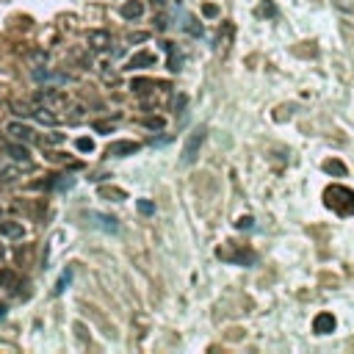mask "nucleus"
<instances>
[{"label":"nucleus","instance_id":"obj_1","mask_svg":"<svg viewBox=\"0 0 354 354\" xmlns=\"http://www.w3.org/2000/svg\"><path fill=\"white\" fill-rule=\"evenodd\" d=\"M324 200L335 213L340 216H351L354 213V191L351 188H343V186H329L324 191Z\"/></svg>","mask_w":354,"mask_h":354},{"label":"nucleus","instance_id":"obj_2","mask_svg":"<svg viewBox=\"0 0 354 354\" xmlns=\"http://www.w3.org/2000/svg\"><path fill=\"white\" fill-rule=\"evenodd\" d=\"M202 144H205V127H196V130H191L188 133V139H186V144H183V163L186 166H191V163L196 161V155H200V149H202Z\"/></svg>","mask_w":354,"mask_h":354},{"label":"nucleus","instance_id":"obj_3","mask_svg":"<svg viewBox=\"0 0 354 354\" xmlns=\"http://www.w3.org/2000/svg\"><path fill=\"white\" fill-rule=\"evenodd\" d=\"M33 103L39 108H58V105H67V94L56 92V88H42V92L33 94Z\"/></svg>","mask_w":354,"mask_h":354},{"label":"nucleus","instance_id":"obj_4","mask_svg":"<svg viewBox=\"0 0 354 354\" xmlns=\"http://www.w3.org/2000/svg\"><path fill=\"white\" fill-rule=\"evenodd\" d=\"M139 149H141L139 141H111L105 155H111V158H127V155L139 152Z\"/></svg>","mask_w":354,"mask_h":354},{"label":"nucleus","instance_id":"obj_5","mask_svg":"<svg viewBox=\"0 0 354 354\" xmlns=\"http://www.w3.org/2000/svg\"><path fill=\"white\" fill-rule=\"evenodd\" d=\"M6 133H9L14 141H25V144L36 141V133H33V127L23 125V122H9V125H6Z\"/></svg>","mask_w":354,"mask_h":354},{"label":"nucleus","instance_id":"obj_6","mask_svg":"<svg viewBox=\"0 0 354 354\" xmlns=\"http://www.w3.org/2000/svg\"><path fill=\"white\" fill-rule=\"evenodd\" d=\"M335 316L332 313H321V316H316V321H313V329L318 332V335H329V332H335Z\"/></svg>","mask_w":354,"mask_h":354},{"label":"nucleus","instance_id":"obj_7","mask_svg":"<svg viewBox=\"0 0 354 354\" xmlns=\"http://www.w3.org/2000/svg\"><path fill=\"white\" fill-rule=\"evenodd\" d=\"M0 235L9 238V241H17V238H23V235H25L23 222H3V219H0Z\"/></svg>","mask_w":354,"mask_h":354},{"label":"nucleus","instance_id":"obj_8","mask_svg":"<svg viewBox=\"0 0 354 354\" xmlns=\"http://www.w3.org/2000/svg\"><path fill=\"white\" fill-rule=\"evenodd\" d=\"M119 14L125 19H139L141 14H144V3H141V0H127V3H122Z\"/></svg>","mask_w":354,"mask_h":354},{"label":"nucleus","instance_id":"obj_9","mask_svg":"<svg viewBox=\"0 0 354 354\" xmlns=\"http://www.w3.org/2000/svg\"><path fill=\"white\" fill-rule=\"evenodd\" d=\"M144 67H155V56H152V53H136V56H130V61H127L125 70H144Z\"/></svg>","mask_w":354,"mask_h":354},{"label":"nucleus","instance_id":"obj_10","mask_svg":"<svg viewBox=\"0 0 354 354\" xmlns=\"http://www.w3.org/2000/svg\"><path fill=\"white\" fill-rule=\"evenodd\" d=\"M88 45H92L94 50H105V47H111V33L108 31H88Z\"/></svg>","mask_w":354,"mask_h":354},{"label":"nucleus","instance_id":"obj_11","mask_svg":"<svg viewBox=\"0 0 354 354\" xmlns=\"http://www.w3.org/2000/svg\"><path fill=\"white\" fill-rule=\"evenodd\" d=\"M23 169H31V163H23V166H0V180L11 183L23 174Z\"/></svg>","mask_w":354,"mask_h":354},{"label":"nucleus","instance_id":"obj_12","mask_svg":"<svg viewBox=\"0 0 354 354\" xmlns=\"http://www.w3.org/2000/svg\"><path fill=\"white\" fill-rule=\"evenodd\" d=\"M324 172H326V174H335V177H346V172H349V169H346L340 161H324Z\"/></svg>","mask_w":354,"mask_h":354},{"label":"nucleus","instance_id":"obj_13","mask_svg":"<svg viewBox=\"0 0 354 354\" xmlns=\"http://www.w3.org/2000/svg\"><path fill=\"white\" fill-rule=\"evenodd\" d=\"M9 155L14 161H19V163H31V158H28V149H25L23 144H11L9 147Z\"/></svg>","mask_w":354,"mask_h":354},{"label":"nucleus","instance_id":"obj_14","mask_svg":"<svg viewBox=\"0 0 354 354\" xmlns=\"http://www.w3.org/2000/svg\"><path fill=\"white\" fill-rule=\"evenodd\" d=\"M36 119L39 122H42V125H58V117H56V114H50V108H39V111H36Z\"/></svg>","mask_w":354,"mask_h":354},{"label":"nucleus","instance_id":"obj_15","mask_svg":"<svg viewBox=\"0 0 354 354\" xmlns=\"http://www.w3.org/2000/svg\"><path fill=\"white\" fill-rule=\"evenodd\" d=\"M94 219H97V222H100V227L108 230V233H117V230H119L117 219H108V216H103V213H94Z\"/></svg>","mask_w":354,"mask_h":354},{"label":"nucleus","instance_id":"obj_16","mask_svg":"<svg viewBox=\"0 0 354 354\" xmlns=\"http://www.w3.org/2000/svg\"><path fill=\"white\" fill-rule=\"evenodd\" d=\"M47 61H50V56H47V50H33V53H31V64L36 67V70H39V67H45Z\"/></svg>","mask_w":354,"mask_h":354},{"label":"nucleus","instance_id":"obj_17","mask_svg":"<svg viewBox=\"0 0 354 354\" xmlns=\"http://www.w3.org/2000/svg\"><path fill=\"white\" fill-rule=\"evenodd\" d=\"M163 47H166V50H169V70H172V72H177V70H180V56H177V50H174V47L172 45H163Z\"/></svg>","mask_w":354,"mask_h":354},{"label":"nucleus","instance_id":"obj_18","mask_svg":"<svg viewBox=\"0 0 354 354\" xmlns=\"http://www.w3.org/2000/svg\"><path fill=\"white\" fill-rule=\"evenodd\" d=\"M183 28H186L188 33H191V36H202V25L196 23L194 17H186V23H183Z\"/></svg>","mask_w":354,"mask_h":354},{"label":"nucleus","instance_id":"obj_19","mask_svg":"<svg viewBox=\"0 0 354 354\" xmlns=\"http://www.w3.org/2000/svg\"><path fill=\"white\" fill-rule=\"evenodd\" d=\"M136 208H139V213H144V216H152L155 213V205L149 200H139V202H136Z\"/></svg>","mask_w":354,"mask_h":354},{"label":"nucleus","instance_id":"obj_20","mask_svg":"<svg viewBox=\"0 0 354 354\" xmlns=\"http://www.w3.org/2000/svg\"><path fill=\"white\" fill-rule=\"evenodd\" d=\"M11 282H14V271L0 269V285H11Z\"/></svg>","mask_w":354,"mask_h":354},{"label":"nucleus","instance_id":"obj_21","mask_svg":"<svg viewBox=\"0 0 354 354\" xmlns=\"http://www.w3.org/2000/svg\"><path fill=\"white\" fill-rule=\"evenodd\" d=\"M144 125L152 127V130H163V119L161 117H149V119H144Z\"/></svg>","mask_w":354,"mask_h":354},{"label":"nucleus","instance_id":"obj_22","mask_svg":"<svg viewBox=\"0 0 354 354\" xmlns=\"http://www.w3.org/2000/svg\"><path fill=\"white\" fill-rule=\"evenodd\" d=\"M100 194H103V196H114V200H125V191H119V188H103Z\"/></svg>","mask_w":354,"mask_h":354},{"label":"nucleus","instance_id":"obj_23","mask_svg":"<svg viewBox=\"0 0 354 354\" xmlns=\"http://www.w3.org/2000/svg\"><path fill=\"white\" fill-rule=\"evenodd\" d=\"M78 149H80V152H92V149H94V141H92V139H78Z\"/></svg>","mask_w":354,"mask_h":354},{"label":"nucleus","instance_id":"obj_24","mask_svg":"<svg viewBox=\"0 0 354 354\" xmlns=\"http://www.w3.org/2000/svg\"><path fill=\"white\" fill-rule=\"evenodd\" d=\"M61 141H64V136H61V133H50V136H45V139H42V144H61Z\"/></svg>","mask_w":354,"mask_h":354},{"label":"nucleus","instance_id":"obj_25","mask_svg":"<svg viewBox=\"0 0 354 354\" xmlns=\"http://www.w3.org/2000/svg\"><path fill=\"white\" fill-rule=\"evenodd\" d=\"M70 280H72V274H70V271H67V274L58 280V285H56V294H64V288H67V285H70Z\"/></svg>","mask_w":354,"mask_h":354},{"label":"nucleus","instance_id":"obj_26","mask_svg":"<svg viewBox=\"0 0 354 354\" xmlns=\"http://www.w3.org/2000/svg\"><path fill=\"white\" fill-rule=\"evenodd\" d=\"M133 92H147V88H152V83H149V80H133Z\"/></svg>","mask_w":354,"mask_h":354},{"label":"nucleus","instance_id":"obj_27","mask_svg":"<svg viewBox=\"0 0 354 354\" xmlns=\"http://www.w3.org/2000/svg\"><path fill=\"white\" fill-rule=\"evenodd\" d=\"M235 227H238V230H249V227H252V216H241Z\"/></svg>","mask_w":354,"mask_h":354},{"label":"nucleus","instance_id":"obj_28","mask_svg":"<svg viewBox=\"0 0 354 354\" xmlns=\"http://www.w3.org/2000/svg\"><path fill=\"white\" fill-rule=\"evenodd\" d=\"M147 39H149V33H130V36H127V42H147Z\"/></svg>","mask_w":354,"mask_h":354},{"label":"nucleus","instance_id":"obj_29","mask_svg":"<svg viewBox=\"0 0 354 354\" xmlns=\"http://www.w3.org/2000/svg\"><path fill=\"white\" fill-rule=\"evenodd\" d=\"M14 114H19V117H28V114H33L28 105H14Z\"/></svg>","mask_w":354,"mask_h":354},{"label":"nucleus","instance_id":"obj_30","mask_svg":"<svg viewBox=\"0 0 354 354\" xmlns=\"http://www.w3.org/2000/svg\"><path fill=\"white\" fill-rule=\"evenodd\" d=\"M202 11H205V17H216V14H219V9H216V6H210V3H208Z\"/></svg>","mask_w":354,"mask_h":354},{"label":"nucleus","instance_id":"obj_31","mask_svg":"<svg viewBox=\"0 0 354 354\" xmlns=\"http://www.w3.org/2000/svg\"><path fill=\"white\" fill-rule=\"evenodd\" d=\"M183 105H186V97H183V94H180V97H177V100H174V111H180V108H183Z\"/></svg>","mask_w":354,"mask_h":354},{"label":"nucleus","instance_id":"obj_32","mask_svg":"<svg viewBox=\"0 0 354 354\" xmlns=\"http://www.w3.org/2000/svg\"><path fill=\"white\" fill-rule=\"evenodd\" d=\"M260 11H263V14H274V6H271V3H263Z\"/></svg>","mask_w":354,"mask_h":354},{"label":"nucleus","instance_id":"obj_33","mask_svg":"<svg viewBox=\"0 0 354 354\" xmlns=\"http://www.w3.org/2000/svg\"><path fill=\"white\" fill-rule=\"evenodd\" d=\"M6 316V304H0V318H3Z\"/></svg>","mask_w":354,"mask_h":354},{"label":"nucleus","instance_id":"obj_34","mask_svg":"<svg viewBox=\"0 0 354 354\" xmlns=\"http://www.w3.org/2000/svg\"><path fill=\"white\" fill-rule=\"evenodd\" d=\"M0 257H6V247H3V244H0Z\"/></svg>","mask_w":354,"mask_h":354},{"label":"nucleus","instance_id":"obj_35","mask_svg":"<svg viewBox=\"0 0 354 354\" xmlns=\"http://www.w3.org/2000/svg\"><path fill=\"white\" fill-rule=\"evenodd\" d=\"M152 3H155V6H163V0H152Z\"/></svg>","mask_w":354,"mask_h":354},{"label":"nucleus","instance_id":"obj_36","mask_svg":"<svg viewBox=\"0 0 354 354\" xmlns=\"http://www.w3.org/2000/svg\"><path fill=\"white\" fill-rule=\"evenodd\" d=\"M0 219H3V210H0Z\"/></svg>","mask_w":354,"mask_h":354}]
</instances>
